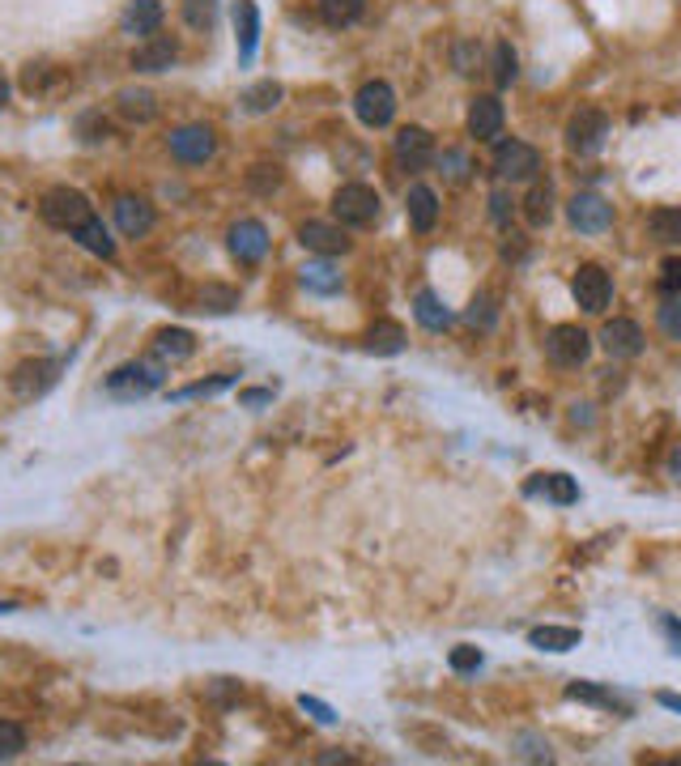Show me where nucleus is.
<instances>
[{
	"label": "nucleus",
	"instance_id": "f257e3e1",
	"mask_svg": "<svg viewBox=\"0 0 681 766\" xmlns=\"http://www.w3.org/2000/svg\"><path fill=\"white\" fill-rule=\"evenodd\" d=\"M166 362L158 358H137V362H124L116 367L111 375H107V396H116V401H141V396H150V392H158L162 383H166Z\"/></svg>",
	"mask_w": 681,
	"mask_h": 766
},
{
	"label": "nucleus",
	"instance_id": "f03ea898",
	"mask_svg": "<svg viewBox=\"0 0 681 766\" xmlns=\"http://www.w3.org/2000/svg\"><path fill=\"white\" fill-rule=\"evenodd\" d=\"M39 213H43V222L47 227H56V230H73L85 222V218H94V209H90V196L78 188H51L47 196L39 200Z\"/></svg>",
	"mask_w": 681,
	"mask_h": 766
},
{
	"label": "nucleus",
	"instance_id": "7ed1b4c3",
	"mask_svg": "<svg viewBox=\"0 0 681 766\" xmlns=\"http://www.w3.org/2000/svg\"><path fill=\"white\" fill-rule=\"evenodd\" d=\"M332 218L341 227H371L379 218V192L371 184H345L332 196Z\"/></svg>",
	"mask_w": 681,
	"mask_h": 766
},
{
	"label": "nucleus",
	"instance_id": "20e7f679",
	"mask_svg": "<svg viewBox=\"0 0 681 766\" xmlns=\"http://www.w3.org/2000/svg\"><path fill=\"white\" fill-rule=\"evenodd\" d=\"M604 137H609V115L601 107H579V112L566 119V146L579 158H592L604 150Z\"/></svg>",
	"mask_w": 681,
	"mask_h": 766
},
{
	"label": "nucleus",
	"instance_id": "39448f33",
	"mask_svg": "<svg viewBox=\"0 0 681 766\" xmlns=\"http://www.w3.org/2000/svg\"><path fill=\"white\" fill-rule=\"evenodd\" d=\"M166 146H171V158H175V162H184V166H204V162L218 153V137H213L209 124H184V128H175V132L166 137Z\"/></svg>",
	"mask_w": 681,
	"mask_h": 766
},
{
	"label": "nucleus",
	"instance_id": "423d86ee",
	"mask_svg": "<svg viewBox=\"0 0 681 766\" xmlns=\"http://www.w3.org/2000/svg\"><path fill=\"white\" fill-rule=\"evenodd\" d=\"M354 112L366 128H388L397 119V90L388 81H366L354 94Z\"/></svg>",
	"mask_w": 681,
	"mask_h": 766
},
{
	"label": "nucleus",
	"instance_id": "0eeeda50",
	"mask_svg": "<svg viewBox=\"0 0 681 766\" xmlns=\"http://www.w3.org/2000/svg\"><path fill=\"white\" fill-rule=\"evenodd\" d=\"M571 294L588 315H601L609 299H613V281H609V272L601 265H579L575 277H571Z\"/></svg>",
	"mask_w": 681,
	"mask_h": 766
},
{
	"label": "nucleus",
	"instance_id": "6e6552de",
	"mask_svg": "<svg viewBox=\"0 0 681 766\" xmlns=\"http://www.w3.org/2000/svg\"><path fill=\"white\" fill-rule=\"evenodd\" d=\"M545 353H550V362H559V367H584L588 353H592V337H588L579 324H559V328H550V337H545Z\"/></svg>",
	"mask_w": 681,
	"mask_h": 766
},
{
	"label": "nucleus",
	"instance_id": "1a4fd4ad",
	"mask_svg": "<svg viewBox=\"0 0 681 766\" xmlns=\"http://www.w3.org/2000/svg\"><path fill=\"white\" fill-rule=\"evenodd\" d=\"M541 171V153L532 150L528 141H503L494 150V175L507 179V184H520V179H532Z\"/></svg>",
	"mask_w": 681,
	"mask_h": 766
},
{
	"label": "nucleus",
	"instance_id": "9d476101",
	"mask_svg": "<svg viewBox=\"0 0 681 766\" xmlns=\"http://www.w3.org/2000/svg\"><path fill=\"white\" fill-rule=\"evenodd\" d=\"M566 218L579 234H601V230L613 227V205L597 192H575L571 205H566Z\"/></svg>",
	"mask_w": 681,
	"mask_h": 766
},
{
	"label": "nucleus",
	"instance_id": "9b49d317",
	"mask_svg": "<svg viewBox=\"0 0 681 766\" xmlns=\"http://www.w3.org/2000/svg\"><path fill=\"white\" fill-rule=\"evenodd\" d=\"M175 60H179V38H171V35L141 38V43L132 47V56H128V65H132L137 73H171Z\"/></svg>",
	"mask_w": 681,
	"mask_h": 766
},
{
	"label": "nucleus",
	"instance_id": "f8f14e48",
	"mask_svg": "<svg viewBox=\"0 0 681 766\" xmlns=\"http://www.w3.org/2000/svg\"><path fill=\"white\" fill-rule=\"evenodd\" d=\"M226 247H231V256L239 265H260L269 256V230H265V222H256V218H243L226 234Z\"/></svg>",
	"mask_w": 681,
	"mask_h": 766
},
{
	"label": "nucleus",
	"instance_id": "ddd939ff",
	"mask_svg": "<svg viewBox=\"0 0 681 766\" xmlns=\"http://www.w3.org/2000/svg\"><path fill=\"white\" fill-rule=\"evenodd\" d=\"M60 358H39V362H22L17 371H13V392L22 396V401H35V396H43V392H51L56 387V380H60Z\"/></svg>",
	"mask_w": 681,
	"mask_h": 766
},
{
	"label": "nucleus",
	"instance_id": "4468645a",
	"mask_svg": "<svg viewBox=\"0 0 681 766\" xmlns=\"http://www.w3.org/2000/svg\"><path fill=\"white\" fill-rule=\"evenodd\" d=\"M111 213H116V227H120L124 239H145L154 230V222H158V213H154V205L145 196H120L111 205Z\"/></svg>",
	"mask_w": 681,
	"mask_h": 766
},
{
	"label": "nucleus",
	"instance_id": "2eb2a0df",
	"mask_svg": "<svg viewBox=\"0 0 681 766\" xmlns=\"http://www.w3.org/2000/svg\"><path fill=\"white\" fill-rule=\"evenodd\" d=\"M298 243L307 252H316V256H345L350 252V234L337 222H316V218L298 227Z\"/></svg>",
	"mask_w": 681,
	"mask_h": 766
},
{
	"label": "nucleus",
	"instance_id": "dca6fc26",
	"mask_svg": "<svg viewBox=\"0 0 681 766\" xmlns=\"http://www.w3.org/2000/svg\"><path fill=\"white\" fill-rule=\"evenodd\" d=\"M503 124H507V112H503V103H498L494 94H478V98L469 103V132H473L478 141L503 137Z\"/></svg>",
	"mask_w": 681,
	"mask_h": 766
},
{
	"label": "nucleus",
	"instance_id": "f3484780",
	"mask_svg": "<svg viewBox=\"0 0 681 766\" xmlns=\"http://www.w3.org/2000/svg\"><path fill=\"white\" fill-rule=\"evenodd\" d=\"M601 345L609 358H639L643 353V328L635 320H609L601 328Z\"/></svg>",
	"mask_w": 681,
	"mask_h": 766
},
{
	"label": "nucleus",
	"instance_id": "a211bd4d",
	"mask_svg": "<svg viewBox=\"0 0 681 766\" xmlns=\"http://www.w3.org/2000/svg\"><path fill=\"white\" fill-rule=\"evenodd\" d=\"M162 4L158 0H128L124 4V13H120V31L124 35H141V38H150V35H158L162 31Z\"/></svg>",
	"mask_w": 681,
	"mask_h": 766
},
{
	"label": "nucleus",
	"instance_id": "6ab92c4d",
	"mask_svg": "<svg viewBox=\"0 0 681 766\" xmlns=\"http://www.w3.org/2000/svg\"><path fill=\"white\" fill-rule=\"evenodd\" d=\"M392 153L401 158L404 166H426L431 158H435V137L426 132V128H418V124H409V128H401L397 137H392Z\"/></svg>",
	"mask_w": 681,
	"mask_h": 766
},
{
	"label": "nucleus",
	"instance_id": "aec40b11",
	"mask_svg": "<svg viewBox=\"0 0 681 766\" xmlns=\"http://www.w3.org/2000/svg\"><path fill=\"white\" fill-rule=\"evenodd\" d=\"M192 353H197V337L188 328H158L154 341H150V358H158L166 367H175V362H184Z\"/></svg>",
	"mask_w": 681,
	"mask_h": 766
},
{
	"label": "nucleus",
	"instance_id": "412c9836",
	"mask_svg": "<svg viewBox=\"0 0 681 766\" xmlns=\"http://www.w3.org/2000/svg\"><path fill=\"white\" fill-rule=\"evenodd\" d=\"M235 38H239V65L247 69L260 47V13L251 0H235Z\"/></svg>",
	"mask_w": 681,
	"mask_h": 766
},
{
	"label": "nucleus",
	"instance_id": "4be33fe9",
	"mask_svg": "<svg viewBox=\"0 0 681 766\" xmlns=\"http://www.w3.org/2000/svg\"><path fill=\"white\" fill-rule=\"evenodd\" d=\"M404 213H409V227L418 230V234H426V230L439 222V196H435V188L413 184L409 196H404Z\"/></svg>",
	"mask_w": 681,
	"mask_h": 766
},
{
	"label": "nucleus",
	"instance_id": "5701e85b",
	"mask_svg": "<svg viewBox=\"0 0 681 766\" xmlns=\"http://www.w3.org/2000/svg\"><path fill=\"white\" fill-rule=\"evenodd\" d=\"M73 239H78L90 256H98V260H116V239H111V230L103 227V218H98V213H94V218H85V222L73 230Z\"/></svg>",
	"mask_w": 681,
	"mask_h": 766
},
{
	"label": "nucleus",
	"instance_id": "b1692460",
	"mask_svg": "<svg viewBox=\"0 0 681 766\" xmlns=\"http://www.w3.org/2000/svg\"><path fill=\"white\" fill-rule=\"evenodd\" d=\"M298 281H303L307 294H341V286H345V277L337 272V265H328V260H307V265L298 268Z\"/></svg>",
	"mask_w": 681,
	"mask_h": 766
},
{
	"label": "nucleus",
	"instance_id": "393cba45",
	"mask_svg": "<svg viewBox=\"0 0 681 766\" xmlns=\"http://www.w3.org/2000/svg\"><path fill=\"white\" fill-rule=\"evenodd\" d=\"M116 112H120L128 124H150V119L158 115V98H154L150 90H132V85H128V90L116 94Z\"/></svg>",
	"mask_w": 681,
	"mask_h": 766
},
{
	"label": "nucleus",
	"instance_id": "a878e982",
	"mask_svg": "<svg viewBox=\"0 0 681 766\" xmlns=\"http://www.w3.org/2000/svg\"><path fill=\"white\" fill-rule=\"evenodd\" d=\"M647 230H651V239L665 243V247L681 243V205H660V209H651V213H647Z\"/></svg>",
	"mask_w": 681,
	"mask_h": 766
},
{
	"label": "nucleus",
	"instance_id": "bb28decb",
	"mask_svg": "<svg viewBox=\"0 0 681 766\" xmlns=\"http://www.w3.org/2000/svg\"><path fill=\"white\" fill-rule=\"evenodd\" d=\"M413 315H418V324L431 328V333H443V328L451 324V311L443 306V299L435 294V290H418V299H413Z\"/></svg>",
	"mask_w": 681,
	"mask_h": 766
},
{
	"label": "nucleus",
	"instance_id": "cd10ccee",
	"mask_svg": "<svg viewBox=\"0 0 681 766\" xmlns=\"http://www.w3.org/2000/svg\"><path fill=\"white\" fill-rule=\"evenodd\" d=\"M528 643L537 651H571L579 648V630L575 626H537V630H528Z\"/></svg>",
	"mask_w": 681,
	"mask_h": 766
},
{
	"label": "nucleus",
	"instance_id": "c85d7f7f",
	"mask_svg": "<svg viewBox=\"0 0 681 766\" xmlns=\"http://www.w3.org/2000/svg\"><path fill=\"white\" fill-rule=\"evenodd\" d=\"M366 349H371V353H384V358L401 353V349H404V328L397 324V320H379V324L366 333Z\"/></svg>",
	"mask_w": 681,
	"mask_h": 766
},
{
	"label": "nucleus",
	"instance_id": "c756f323",
	"mask_svg": "<svg viewBox=\"0 0 681 766\" xmlns=\"http://www.w3.org/2000/svg\"><path fill=\"white\" fill-rule=\"evenodd\" d=\"M362 13H366V0H320L324 26H332V31H345V26H354Z\"/></svg>",
	"mask_w": 681,
	"mask_h": 766
},
{
	"label": "nucleus",
	"instance_id": "7c9ffc66",
	"mask_svg": "<svg viewBox=\"0 0 681 766\" xmlns=\"http://www.w3.org/2000/svg\"><path fill=\"white\" fill-rule=\"evenodd\" d=\"M524 218H528V227H550V218H554V188L550 184H532V192L524 196Z\"/></svg>",
	"mask_w": 681,
	"mask_h": 766
},
{
	"label": "nucleus",
	"instance_id": "2f4dec72",
	"mask_svg": "<svg viewBox=\"0 0 681 766\" xmlns=\"http://www.w3.org/2000/svg\"><path fill=\"white\" fill-rule=\"evenodd\" d=\"M243 112H251V115H265V112H273L281 103V85L278 81H256V85H247L243 90Z\"/></svg>",
	"mask_w": 681,
	"mask_h": 766
},
{
	"label": "nucleus",
	"instance_id": "473e14b6",
	"mask_svg": "<svg viewBox=\"0 0 681 766\" xmlns=\"http://www.w3.org/2000/svg\"><path fill=\"white\" fill-rule=\"evenodd\" d=\"M532 490H541V495L550 498V502H559V507H571V502L579 498V486H575L566 473H545V477H541Z\"/></svg>",
	"mask_w": 681,
	"mask_h": 766
},
{
	"label": "nucleus",
	"instance_id": "72a5a7b5",
	"mask_svg": "<svg viewBox=\"0 0 681 766\" xmlns=\"http://www.w3.org/2000/svg\"><path fill=\"white\" fill-rule=\"evenodd\" d=\"M184 22H188L192 31L209 35L213 22H218V0H184Z\"/></svg>",
	"mask_w": 681,
	"mask_h": 766
},
{
	"label": "nucleus",
	"instance_id": "f704fd0d",
	"mask_svg": "<svg viewBox=\"0 0 681 766\" xmlns=\"http://www.w3.org/2000/svg\"><path fill=\"white\" fill-rule=\"evenodd\" d=\"M516 65H520V60H516V47H512L507 38H503V43H494V85H498V90L516 81V73H520Z\"/></svg>",
	"mask_w": 681,
	"mask_h": 766
},
{
	"label": "nucleus",
	"instance_id": "c9c22d12",
	"mask_svg": "<svg viewBox=\"0 0 681 766\" xmlns=\"http://www.w3.org/2000/svg\"><path fill=\"white\" fill-rule=\"evenodd\" d=\"M656 324L669 341H681V294H665V303L656 306Z\"/></svg>",
	"mask_w": 681,
	"mask_h": 766
},
{
	"label": "nucleus",
	"instance_id": "e433bc0d",
	"mask_svg": "<svg viewBox=\"0 0 681 766\" xmlns=\"http://www.w3.org/2000/svg\"><path fill=\"white\" fill-rule=\"evenodd\" d=\"M231 383H235V375L226 371V375H213V380L188 383V387H179V392H171V401H197V396H218V392H226Z\"/></svg>",
	"mask_w": 681,
	"mask_h": 766
},
{
	"label": "nucleus",
	"instance_id": "4c0bfd02",
	"mask_svg": "<svg viewBox=\"0 0 681 766\" xmlns=\"http://www.w3.org/2000/svg\"><path fill=\"white\" fill-rule=\"evenodd\" d=\"M239 306V294L231 286H204L201 290V311H213V315H226Z\"/></svg>",
	"mask_w": 681,
	"mask_h": 766
},
{
	"label": "nucleus",
	"instance_id": "58836bf2",
	"mask_svg": "<svg viewBox=\"0 0 681 766\" xmlns=\"http://www.w3.org/2000/svg\"><path fill=\"white\" fill-rule=\"evenodd\" d=\"M566 698H579V703H597V707H618V711H626L609 689H601V686H592V682H571L566 686Z\"/></svg>",
	"mask_w": 681,
	"mask_h": 766
},
{
	"label": "nucleus",
	"instance_id": "ea45409f",
	"mask_svg": "<svg viewBox=\"0 0 681 766\" xmlns=\"http://www.w3.org/2000/svg\"><path fill=\"white\" fill-rule=\"evenodd\" d=\"M26 750V728L13 724V720H0V763L17 758Z\"/></svg>",
	"mask_w": 681,
	"mask_h": 766
},
{
	"label": "nucleus",
	"instance_id": "a19ab883",
	"mask_svg": "<svg viewBox=\"0 0 681 766\" xmlns=\"http://www.w3.org/2000/svg\"><path fill=\"white\" fill-rule=\"evenodd\" d=\"M451 65H456V73L473 77L481 65V47L473 43V38H460V43L451 47Z\"/></svg>",
	"mask_w": 681,
	"mask_h": 766
},
{
	"label": "nucleus",
	"instance_id": "79ce46f5",
	"mask_svg": "<svg viewBox=\"0 0 681 766\" xmlns=\"http://www.w3.org/2000/svg\"><path fill=\"white\" fill-rule=\"evenodd\" d=\"M439 166L447 171V179H451V184H465V179H469V171H473V162H469V153H465V150H443Z\"/></svg>",
	"mask_w": 681,
	"mask_h": 766
},
{
	"label": "nucleus",
	"instance_id": "37998d69",
	"mask_svg": "<svg viewBox=\"0 0 681 766\" xmlns=\"http://www.w3.org/2000/svg\"><path fill=\"white\" fill-rule=\"evenodd\" d=\"M78 132H81V141H90V146H94V141H107V132H111V128H107V119H103L98 112H85L78 119Z\"/></svg>",
	"mask_w": 681,
	"mask_h": 766
},
{
	"label": "nucleus",
	"instance_id": "c03bdc74",
	"mask_svg": "<svg viewBox=\"0 0 681 766\" xmlns=\"http://www.w3.org/2000/svg\"><path fill=\"white\" fill-rule=\"evenodd\" d=\"M660 290L665 294H681V256H669L660 265Z\"/></svg>",
	"mask_w": 681,
	"mask_h": 766
},
{
	"label": "nucleus",
	"instance_id": "a18cd8bd",
	"mask_svg": "<svg viewBox=\"0 0 681 766\" xmlns=\"http://www.w3.org/2000/svg\"><path fill=\"white\" fill-rule=\"evenodd\" d=\"M512 205H516V200H512L503 188L490 192V218H494L498 227H507V222H512Z\"/></svg>",
	"mask_w": 681,
	"mask_h": 766
},
{
	"label": "nucleus",
	"instance_id": "49530a36",
	"mask_svg": "<svg viewBox=\"0 0 681 766\" xmlns=\"http://www.w3.org/2000/svg\"><path fill=\"white\" fill-rule=\"evenodd\" d=\"M298 707H303L312 720H320V724H337V711H332L328 703H320V698H312V694H303V698H298Z\"/></svg>",
	"mask_w": 681,
	"mask_h": 766
},
{
	"label": "nucleus",
	"instance_id": "de8ad7c7",
	"mask_svg": "<svg viewBox=\"0 0 681 766\" xmlns=\"http://www.w3.org/2000/svg\"><path fill=\"white\" fill-rule=\"evenodd\" d=\"M447 664H451L456 673H473V669H481V651L478 648H456L451 655H447Z\"/></svg>",
	"mask_w": 681,
	"mask_h": 766
},
{
	"label": "nucleus",
	"instance_id": "09e8293b",
	"mask_svg": "<svg viewBox=\"0 0 681 766\" xmlns=\"http://www.w3.org/2000/svg\"><path fill=\"white\" fill-rule=\"evenodd\" d=\"M239 401L247 405V409H256V405H269V401H273V392H269V387H247Z\"/></svg>",
	"mask_w": 681,
	"mask_h": 766
},
{
	"label": "nucleus",
	"instance_id": "8fccbe9b",
	"mask_svg": "<svg viewBox=\"0 0 681 766\" xmlns=\"http://www.w3.org/2000/svg\"><path fill=\"white\" fill-rule=\"evenodd\" d=\"M660 626H665V635H669V639L678 643V651H681V622H673V617H665Z\"/></svg>",
	"mask_w": 681,
	"mask_h": 766
},
{
	"label": "nucleus",
	"instance_id": "3c124183",
	"mask_svg": "<svg viewBox=\"0 0 681 766\" xmlns=\"http://www.w3.org/2000/svg\"><path fill=\"white\" fill-rule=\"evenodd\" d=\"M669 473H673V477L681 481V443L673 448V456H669Z\"/></svg>",
	"mask_w": 681,
	"mask_h": 766
},
{
	"label": "nucleus",
	"instance_id": "603ef678",
	"mask_svg": "<svg viewBox=\"0 0 681 766\" xmlns=\"http://www.w3.org/2000/svg\"><path fill=\"white\" fill-rule=\"evenodd\" d=\"M9 107V81H4V73H0V112Z\"/></svg>",
	"mask_w": 681,
	"mask_h": 766
},
{
	"label": "nucleus",
	"instance_id": "864d4df0",
	"mask_svg": "<svg viewBox=\"0 0 681 766\" xmlns=\"http://www.w3.org/2000/svg\"><path fill=\"white\" fill-rule=\"evenodd\" d=\"M17 610V605H13V601H0V613H13Z\"/></svg>",
	"mask_w": 681,
	"mask_h": 766
}]
</instances>
